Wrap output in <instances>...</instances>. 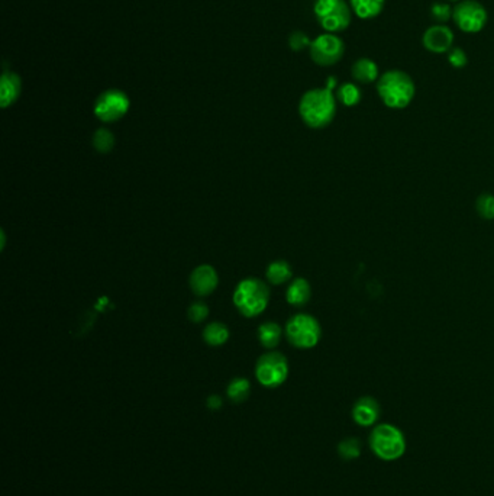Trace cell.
Masks as SVG:
<instances>
[{"mask_svg":"<svg viewBox=\"0 0 494 496\" xmlns=\"http://www.w3.org/2000/svg\"><path fill=\"white\" fill-rule=\"evenodd\" d=\"M430 17L439 25H446L452 19V8L448 3H433L430 6Z\"/></svg>","mask_w":494,"mask_h":496,"instance_id":"cell-26","label":"cell"},{"mask_svg":"<svg viewBox=\"0 0 494 496\" xmlns=\"http://www.w3.org/2000/svg\"><path fill=\"white\" fill-rule=\"evenodd\" d=\"M259 339L266 348L277 347L282 339V328L275 323H264L259 328Z\"/></svg>","mask_w":494,"mask_h":496,"instance_id":"cell-19","label":"cell"},{"mask_svg":"<svg viewBox=\"0 0 494 496\" xmlns=\"http://www.w3.org/2000/svg\"><path fill=\"white\" fill-rule=\"evenodd\" d=\"M129 106L131 101L126 93L117 89H110L96 99L93 112L102 122L110 124L124 118L128 113Z\"/></svg>","mask_w":494,"mask_h":496,"instance_id":"cell-10","label":"cell"},{"mask_svg":"<svg viewBox=\"0 0 494 496\" xmlns=\"http://www.w3.org/2000/svg\"><path fill=\"white\" fill-rule=\"evenodd\" d=\"M351 76L355 82L361 85L375 83L380 78L379 64L368 57H361L351 67Z\"/></svg>","mask_w":494,"mask_h":496,"instance_id":"cell-15","label":"cell"},{"mask_svg":"<svg viewBox=\"0 0 494 496\" xmlns=\"http://www.w3.org/2000/svg\"><path fill=\"white\" fill-rule=\"evenodd\" d=\"M309 54L312 62L321 67H330L340 63L345 54L344 39L337 34H322L316 36L310 47Z\"/></svg>","mask_w":494,"mask_h":496,"instance_id":"cell-7","label":"cell"},{"mask_svg":"<svg viewBox=\"0 0 494 496\" xmlns=\"http://www.w3.org/2000/svg\"><path fill=\"white\" fill-rule=\"evenodd\" d=\"M255 376L266 388H277L283 385L289 376L287 359L280 353H267L261 355L255 366Z\"/></svg>","mask_w":494,"mask_h":496,"instance_id":"cell-9","label":"cell"},{"mask_svg":"<svg viewBox=\"0 0 494 496\" xmlns=\"http://www.w3.org/2000/svg\"><path fill=\"white\" fill-rule=\"evenodd\" d=\"M228 339H229V330L225 324L221 323H212L203 331V340L206 341V344L213 347L225 344Z\"/></svg>","mask_w":494,"mask_h":496,"instance_id":"cell-18","label":"cell"},{"mask_svg":"<svg viewBox=\"0 0 494 496\" xmlns=\"http://www.w3.org/2000/svg\"><path fill=\"white\" fill-rule=\"evenodd\" d=\"M352 13L360 19L377 17L386 5V0H348Z\"/></svg>","mask_w":494,"mask_h":496,"instance_id":"cell-16","label":"cell"},{"mask_svg":"<svg viewBox=\"0 0 494 496\" xmlns=\"http://www.w3.org/2000/svg\"><path fill=\"white\" fill-rule=\"evenodd\" d=\"M310 44H312V41L309 39V36L302 31L293 32L289 38V45L293 51H302L305 48H309Z\"/></svg>","mask_w":494,"mask_h":496,"instance_id":"cell-28","label":"cell"},{"mask_svg":"<svg viewBox=\"0 0 494 496\" xmlns=\"http://www.w3.org/2000/svg\"><path fill=\"white\" fill-rule=\"evenodd\" d=\"M219 283L216 270L212 266L203 264L196 267L190 276V288L197 296H209Z\"/></svg>","mask_w":494,"mask_h":496,"instance_id":"cell-12","label":"cell"},{"mask_svg":"<svg viewBox=\"0 0 494 496\" xmlns=\"http://www.w3.org/2000/svg\"><path fill=\"white\" fill-rule=\"evenodd\" d=\"M452 21L465 34H477L488 21L486 8L477 0H461L452 8Z\"/></svg>","mask_w":494,"mask_h":496,"instance_id":"cell-8","label":"cell"},{"mask_svg":"<svg viewBox=\"0 0 494 496\" xmlns=\"http://www.w3.org/2000/svg\"><path fill=\"white\" fill-rule=\"evenodd\" d=\"M115 146V136L109 129L101 128L97 129L93 135V147L99 151V153H109Z\"/></svg>","mask_w":494,"mask_h":496,"instance_id":"cell-23","label":"cell"},{"mask_svg":"<svg viewBox=\"0 0 494 496\" xmlns=\"http://www.w3.org/2000/svg\"><path fill=\"white\" fill-rule=\"evenodd\" d=\"M477 213L484 218V220H494V196L493 194H481L476 202Z\"/></svg>","mask_w":494,"mask_h":496,"instance_id":"cell-24","label":"cell"},{"mask_svg":"<svg viewBox=\"0 0 494 496\" xmlns=\"http://www.w3.org/2000/svg\"><path fill=\"white\" fill-rule=\"evenodd\" d=\"M270 301V289L260 279H244L233 292V304L244 316L252 318L266 311Z\"/></svg>","mask_w":494,"mask_h":496,"instance_id":"cell-3","label":"cell"},{"mask_svg":"<svg viewBox=\"0 0 494 496\" xmlns=\"http://www.w3.org/2000/svg\"><path fill=\"white\" fill-rule=\"evenodd\" d=\"M286 335L291 346L298 348H313L318 346L322 330L314 316L307 313L294 315L286 325Z\"/></svg>","mask_w":494,"mask_h":496,"instance_id":"cell-6","label":"cell"},{"mask_svg":"<svg viewBox=\"0 0 494 496\" xmlns=\"http://www.w3.org/2000/svg\"><path fill=\"white\" fill-rule=\"evenodd\" d=\"M208 406L210 409H219L222 406V399L219 398V396H210V398H208Z\"/></svg>","mask_w":494,"mask_h":496,"instance_id":"cell-30","label":"cell"},{"mask_svg":"<svg viewBox=\"0 0 494 496\" xmlns=\"http://www.w3.org/2000/svg\"><path fill=\"white\" fill-rule=\"evenodd\" d=\"M448 63L453 69H464L468 64V57L463 48L452 47L448 52Z\"/></svg>","mask_w":494,"mask_h":496,"instance_id":"cell-27","label":"cell"},{"mask_svg":"<svg viewBox=\"0 0 494 496\" xmlns=\"http://www.w3.org/2000/svg\"><path fill=\"white\" fill-rule=\"evenodd\" d=\"M291 267L287 262L279 260L267 267V279L271 285H283L290 281Z\"/></svg>","mask_w":494,"mask_h":496,"instance_id":"cell-21","label":"cell"},{"mask_svg":"<svg viewBox=\"0 0 494 496\" xmlns=\"http://www.w3.org/2000/svg\"><path fill=\"white\" fill-rule=\"evenodd\" d=\"M453 39H456V36H453V32L449 27L435 24L423 32L422 44L429 52L445 54L451 51Z\"/></svg>","mask_w":494,"mask_h":496,"instance_id":"cell-11","label":"cell"},{"mask_svg":"<svg viewBox=\"0 0 494 496\" xmlns=\"http://www.w3.org/2000/svg\"><path fill=\"white\" fill-rule=\"evenodd\" d=\"M377 94L382 99L384 106L388 109H405L407 108L414 94H416V86L413 78L402 70L393 69L384 71L377 80Z\"/></svg>","mask_w":494,"mask_h":496,"instance_id":"cell-2","label":"cell"},{"mask_svg":"<svg viewBox=\"0 0 494 496\" xmlns=\"http://www.w3.org/2000/svg\"><path fill=\"white\" fill-rule=\"evenodd\" d=\"M370 446L375 455L388 462L402 458L406 450L403 432L391 424L375 427L371 432Z\"/></svg>","mask_w":494,"mask_h":496,"instance_id":"cell-5","label":"cell"},{"mask_svg":"<svg viewBox=\"0 0 494 496\" xmlns=\"http://www.w3.org/2000/svg\"><path fill=\"white\" fill-rule=\"evenodd\" d=\"M189 318L191 323H196V324H199V323H203L206 318H208V315H209V308L206 304L203 302H196L193 304L190 308H189Z\"/></svg>","mask_w":494,"mask_h":496,"instance_id":"cell-29","label":"cell"},{"mask_svg":"<svg viewBox=\"0 0 494 496\" xmlns=\"http://www.w3.org/2000/svg\"><path fill=\"white\" fill-rule=\"evenodd\" d=\"M249 390H251V386L247 379L236 378L228 386V396H229L231 401H233L236 404H241V402L247 401V398L249 396Z\"/></svg>","mask_w":494,"mask_h":496,"instance_id":"cell-22","label":"cell"},{"mask_svg":"<svg viewBox=\"0 0 494 496\" xmlns=\"http://www.w3.org/2000/svg\"><path fill=\"white\" fill-rule=\"evenodd\" d=\"M313 13L322 29L329 34L345 31L352 21V9L347 0H316Z\"/></svg>","mask_w":494,"mask_h":496,"instance_id":"cell-4","label":"cell"},{"mask_svg":"<svg viewBox=\"0 0 494 496\" xmlns=\"http://www.w3.org/2000/svg\"><path fill=\"white\" fill-rule=\"evenodd\" d=\"M337 99L344 106L352 108V106H357L361 102L363 93L357 85L348 82V83H344L338 87Z\"/></svg>","mask_w":494,"mask_h":496,"instance_id":"cell-20","label":"cell"},{"mask_svg":"<svg viewBox=\"0 0 494 496\" xmlns=\"http://www.w3.org/2000/svg\"><path fill=\"white\" fill-rule=\"evenodd\" d=\"M299 113L307 127L313 129L325 128L337 115V97L326 87L307 90L300 99Z\"/></svg>","mask_w":494,"mask_h":496,"instance_id":"cell-1","label":"cell"},{"mask_svg":"<svg viewBox=\"0 0 494 496\" xmlns=\"http://www.w3.org/2000/svg\"><path fill=\"white\" fill-rule=\"evenodd\" d=\"M312 295L310 285L306 279H296L287 289V302L293 306H303L309 302Z\"/></svg>","mask_w":494,"mask_h":496,"instance_id":"cell-17","label":"cell"},{"mask_svg":"<svg viewBox=\"0 0 494 496\" xmlns=\"http://www.w3.org/2000/svg\"><path fill=\"white\" fill-rule=\"evenodd\" d=\"M340 454L341 458L345 460L357 459L361 454V444L357 439H347L340 444Z\"/></svg>","mask_w":494,"mask_h":496,"instance_id":"cell-25","label":"cell"},{"mask_svg":"<svg viewBox=\"0 0 494 496\" xmlns=\"http://www.w3.org/2000/svg\"><path fill=\"white\" fill-rule=\"evenodd\" d=\"M449 2H456V3H458V2H461V0H449Z\"/></svg>","mask_w":494,"mask_h":496,"instance_id":"cell-32","label":"cell"},{"mask_svg":"<svg viewBox=\"0 0 494 496\" xmlns=\"http://www.w3.org/2000/svg\"><path fill=\"white\" fill-rule=\"evenodd\" d=\"M335 86H337V78H335V77H329V78H328V83H326V89L333 90Z\"/></svg>","mask_w":494,"mask_h":496,"instance_id":"cell-31","label":"cell"},{"mask_svg":"<svg viewBox=\"0 0 494 496\" xmlns=\"http://www.w3.org/2000/svg\"><path fill=\"white\" fill-rule=\"evenodd\" d=\"M380 416V405L371 396H363L352 408V418L358 425L370 427Z\"/></svg>","mask_w":494,"mask_h":496,"instance_id":"cell-13","label":"cell"},{"mask_svg":"<svg viewBox=\"0 0 494 496\" xmlns=\"http://www.w3.org/2000/svg\"><path fill=\"white\" fill-rule=\"evenodd\" d=\"M21 77L13 71H3L2 77H0V106L6 109L8 106L13 105L17 101V97L21 96Z\"/></svg>","mask_w":494,"mask_h":496,"instance_id":"cell-14","label":"cell"}]
</instances>
